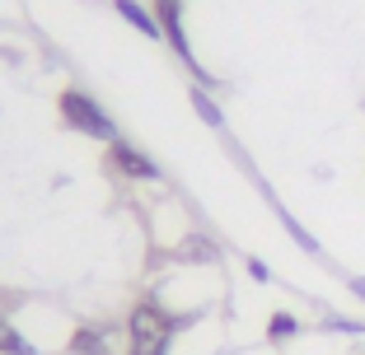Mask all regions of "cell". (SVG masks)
I'll list each match as a JSON object with an SVG mask.
<instances>
[{"label":"cell","instance_id":"6da1fadb","mask_svg":"<svg viewBox=\"0 0 365 355\" xmlns=\"http://www.w3.org/2000/svg\"><path fill=\"white\" fill-rule=\"evenodd\" d=\"M187 323L182 313H169L160 300H140L136 309L127 313V341L131 355H169L178 327Z\"/></svg>","mask_w":365,"mask_h":355},{"label":"cell","instance_id":"7a4b0ae2","mask_svg":"<svg viewBox=\"0 0 365 355\" xmlns=\"http://www.w3.org/2000/svg\"><path fill=\"white\" fill-rule=\"evenodd\" d=\"M56 112H61V122L71 131H80V136H89V140H103V145L118 140V122L98 108V98H89L85 89H76V85L56 94Z\"/></svg>","mask_w":365,"mask_h":355},{"label":"cell","instance_id":"3957f363","mask_svg":"<svg viewBox=\"0 0 365 355\" xmlns=\"http://www.w3.org/2000/svg\"><path fill=\"white\" fill-rule=\"evenodd\" d=\"M108 169L122 173V178H131V183H160V164H155L145 150H136L131 140H122V136L108 145Z\"/></svg>","mask_w":365,"mask_h":355},{"label":"cell","instance_id":"277c9868","mask_svg":"<svg viewBox=\"0 0 365 355\" xmlns=\"http://www.w3.org/2000/svg\"><path fill=\"white\" fill-rule=\"evenodd\" d=\"M113 10H118L122 19H127L131 28L140 33V38H150V43H164V28H160V19H155L150 5H140V0H113Z\"/></svg>","mask_w":365,"mask_h":355},{"label":"cell","instance_id":"5b68a950","mask_svg":"<svg viewBox=\"0 0 365 355\" xmlns=\"http://www.w3.org/2000/svg\"><path fill=\"white\" fill-rule=\"evenodd\" d=\"M187 103H192V112H197V117H202L211 131H220V127H225V112H220V103L211 98V89L192 85V89H187Z\"/></svg>","mask_w":365,"mask_h":355},{"label":"cell","instance_id":"8992f818","mask_svg":"<svg viewBox=\"0 0 365 355\" xmlns=\"http://www.w3.org/2000/svg\"><path fill=\"white\" fill-rule=\"evenodd\" d=\"M267 201H272V206H277V196H272V192H267ZM277 216H281V225H286V234H290V238H295V243H300V248H304V253H309V258H323V248H319V238H314V234H309V229H304V225H300V220L290 216L286 206H277Z\"/></svg>","mask_w":365,"mask_h":355},{"label":"cell","instance_id":"52a82bcc","mask_svg":"<svg viewBox=\"0 0 365 355\" xmlns=\"http://www.w3.org/2000/svg\"><path fill=\"white\" fill-rule=\"evenodd\" d=\"M71 355H108V332L103 327H76L71 332Z\"/></svg>","mask_w":365,"mask_h":355},{"label":"cell","instance_id":"ba28073f","mask_svg":"<svg viewBox=\"0 0 365 355\" xmlns=\"http://www.w3.org/2000/svg\"><path fill=\"white\" fill-rule=\"evenodd\" d=\"M0 355H38L33 351V341L24 332H14L10 323H5V318H0Z\"/></svg>","mask_w":365,"mask_h":355},{"label":"cell","instance_id":"9c48e42d","mask_svg":"<svg viewBox=\"0 0 365 355\" xmlns=\"http://www.w3.org/2000/svg\"><path fill=\"white\" fill-rule=\"evenodd\" d=\"M295 332H300V323H295L290 313H272V318H267V341H272V346L290 341V337H295Z\"/></svg>","mask_w":365,"mask_h":355},{"label":"cell","instance_id":"30bf717a","mask_svg":"<svg viewBox=\"0 0 365 355\" xmlns=\"http://www.w3.org/2000/svg\"><path fill=\"white\" fill-rule=\"evenodd\" d=\"M323 332H342V337H361L365 323L361 318H342V313H323Z\"/></svg>","mask_w":365,"mask_h":355},{"label":"cell","instance_id":"8fae6325","mask_svg":"<svg viewBox=\"0 0 365 355\" xmlns=\"http://www.w3.org/2000/svg\"><path fill=\"white\" fill-rule=\"evenodd\" d=\"M248 276L258 280V285H267V280H272V271H267V262H258V258H248Z\"/></svg>","mask_w":365,"mask_h":355},{"label":"cell","instance_id":"7c38bea8","mask_svg":"<svg viewBox=\"0 0 365 355\" xmlns=\"http://www.w3.org/2000/svg\"><path fill=\"white\" fill-rule=\"evenodd\" d=\"M346 290H351V295H356V300H361V304H365V276H346Z\"/></svg>","mask_w":365,"mask_h":355}]
</instances>
